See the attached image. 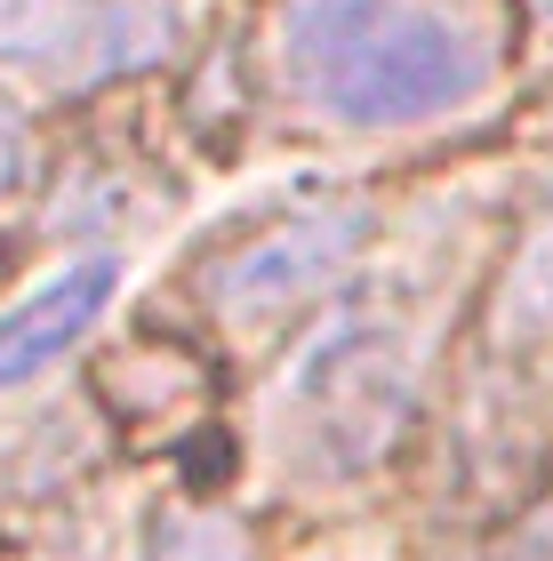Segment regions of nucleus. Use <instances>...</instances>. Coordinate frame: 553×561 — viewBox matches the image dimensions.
Wrapping results in <instances>:
<instances>
[{
	"label": "nucleus",
	"mask_w": 553,
	"mask_h": 561,
	"mask_svg": "<svg viewBox=\"0 0 553 561\" xmlns=\"http://www.w3.org/2000/svg\"><path fill=\"white\" fill-rule=\"evenodd\" d=\"M265 57L306 121L401 137L497 81V16L489 0H273Z\"/></svg>",
	"instance_id": "obj_1"
},
{
	"label": "nucleus",
	"mask_w": 553,
	"mask_h": 561,
	"mask_svg": "<svg viewBox=\"0 0 553 561\" xmlns=\"http://www.w3.org/2000/svg\"><path fill=\"white\" fill-rule=\"evenodd\" d=\"M410 417V345L385 321H345L321 345H306V362L289 369L281 410H273V442L281 466L313 481H345L385 457V442Z\"/></svg>",
	"instance_id": "obj_2"
},
{
	"label": "nucleus",
	"mask_w": 553,
	"mask_h": 561,
	"mask_svg": "<svg viewBox=\"0 0 553 561\" xmlns=\"http://www.w3.org/2000/svg\"><path fill=\"white\" fill-rule=\"evenodd\" d=\"M369 233H377L369 201H313V209H289L257 233L209 249L193 265V297L217 321H273L289 305L337 289V273L369 249Z\"/></svg>",
	"instance_id": "obj_3"
},
{
	"label": "nucleus",
	"mask_w": 553,
	"mask_h": 561,
	"mask_svg": "<svg viewBox=\"0 0 553 561\" xmlns=\"http://www.w3.org/2000/svg\"><path fill=\"white\" fill-rule=\"evenodd\" d=\"M169 48H177V0H81L24 48V65H33L41 89L81 96V89H113V81L153 72Z\"/></svg>",
	"instance_id": "obj_4"
},
{
	"label": "nucleus",
	"mask_w": 553,
	"mask_h": 561,
	"mask_svg": "<svg viewBox=\"0 0 553 561\" xmlns=\"http://www.w3.org/2000/svg\"><path fill=\"white\" fill-rule=\"evenodd\" d=\"M113 289H120V257L96 249V257H72L57 280H41L33 297H16L9 313H0V393H16V386H33L41 369H57L65 353L113 313Z\"/></svg>",
	"instance_id": "obj_5"
},
{
	"label": "nucleus",
	"mask_w": 553,
	"mask_h": 561,
	"mask_svg": "<svg viewBox=\"0 0 553 561\" xmlns=\"http://www.w3.org/2000/svg\"><path fill=\"white\" fill-rule=\"evenodd\" d=\"M489 329H497V345H545L553 337V209L530 225V241H521L506 289H497Z\"/></svg>",
	"instance_id": "obj_6"
},
{
	"label": "nucleus",
	"mask_w": 553,
	"mask_h": 561,
	"mask_svg": "<svg viewBox=\"0 0 553 561\" xmlns=\"http://www.w3.org/2000/svg\"><path fill=\"white\" fill-rule=\"evenodd\" d=\"M145 561H257L249 529L233 514H209V505H177V514L153 522V546Z\"/></svg>",
	"instance_id": "obj_7"
},
{
	"label": "nucleus",
	"mask_w": 553,
	"mask_h": 561,
	"mask_svg": "<svg viewBox=\"0 0 553 561\" xmlns=\"http://www.w3.org/2000/svg\"><path fill=\"white\" fill-rule=\"evenodd\" d=\"M65 0H0V48H33L48 24H57Z\"/></svg>",
	"instance_id": "obj_8"
},
{
	"label": "nucleus",
	"mask_w": 553,
	"mask_h": 561,
	"mask_svg": "<svg viewBox=\"0 0 553 561\" xmlns=\"http://www.w3.org/2000/svg\"><path fill=\"white\" fill-rule=\"evenodd\" d=\"M497 561H553V505H538V514L497 546Z\"/></svg>",
	"instance_id": "obj_9"
},
{
	"label": "nucleus",
	"mask_w": 553,
	"mask_h": 561,
	"mask_svg": "<svg viewBox=\"0 0 553 561\" xmlns=\"http://www.w3.org/2000/svg\"><path fill=\"white\" fill-rule=\"evenodd\" d=\"M16 169H24V113L0 96V193L16 185Z\"/></svg>",
	"instance_id": "obj_10"
},
{
	"label": "nucleus",
	"mask_w": 553,
	"mask_h": 561,
	"mask_svg": "<svg viewBox=\"0 0 553 561\" xmlns=\"http://www.w3.org/2000/svg\"><path fill=\"white\" fill-rule=\"evenodd\" d=\"M530 16H538V24H553V0H530Z\"/></svg>",
	"instance_id": "obj_11"
}]
</instances>
